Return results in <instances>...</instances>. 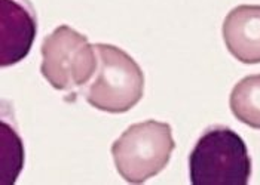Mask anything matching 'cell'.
<instances>
[{"label":"cell","instance_id":"cell-4","mask_svg":"<svg viewBox=\"0 0 260 185\" xmlns=\"http://www.w3.org/2000/svg\"><path fill=\"white\" fill-rule=\"evenodd\" d=\"M40 52V71L57 90L82 89L97 68L95 46L69 25H60L46 36Z\"/></svg>","mask_w":260,"mask_h":185},{"label":"cell","instance_id":"cell-5","mask_svg":"<svg viewBox=\"0 0 260 185\" xmlns=\"http://www.w3.org/2000/svg\"><path fill=\"white\" fill-rule=\"evenodd\" d=\"M0 65L24 60L36 37L38 21L28 0H0Z\"/></svg>","mask_w":260,"mask_h":185},{"label":"cell","instance_id":"cell-7","mask_svg":"<svg viewBox=\"0 0 260 185\" xmlns=\"http://www.w3.org/2000/svg\"><path fill=\"white\" fill-rule=\"evenodd\" d=\"M229 105L241 123L260 129V74L247 76L231 92Z\"/></svg>","mask_w":260,"mask_h":185},{"label":"cell","instance_id":"cell-2","mask_svg":"<svg viewBox=\"0 0 260 185\" xmlns=\"http://www.w3.org/2000/svg\"><path fill=\"white\" fill-rule=\"evenodd\" d=\"M97 68L80 92L94 108L120 114L140 103L144 94V74L140 65L125 51L113 44H95Z\"/></svg>","mask_w":260,"mask_h":185},{"label":"cell","instance_id":"cell-3","mask_svg":"<svg viewBox=\"0 0 260 185\" xmlns=\"http://www.w3.org/2000/svg\"><path fill=\"white\" fill-rule=\"evenodd\" d=\"M176 147L171 126L158 120L131 124L112 145L119 175L131 184H143L168 165Z\"/></svg>","mask_w":260,"mask_h":185},{"label":"cell","instance_id":"cell-1","mask_svg":"<svg viewBox=\"0 0 260 185\" xmlns=\"http://www.w3.org/2000/svg\"><path fill=\"white\" fill-rule=\"evenodd\" d=\"M251 176V157L240 135L228 126L204 130L189 156L193 185H245Z\"/></svg>","mask_w":260,"mask_h":185},{"label":"cell","instance_id":"cell-6","mask_svg":"<svg viewBox=\"0 0 260 185\" xmlns=\"http://www.w3.org/2000/svg\"><path fill=\"white\" fill-rule=\"evenodd\" d=\"M223 40L242 64H260V5L234 8L223 21Z\"/></svg>","mask_w":260,"mask_h":185}]
</instances>
